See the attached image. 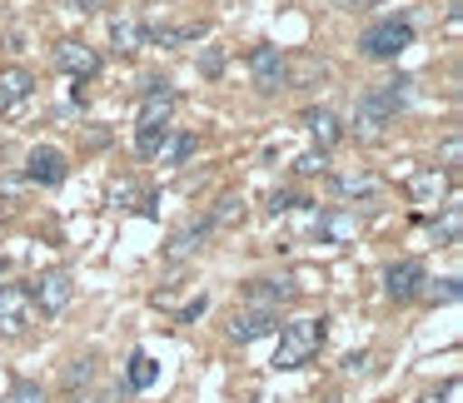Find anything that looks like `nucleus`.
Segmentation results:
<instances>
[{"instance_id":"1","label":"nucleus","mask_w":463,"mask_h":403,"mask_svg":"<svg viewBox=\"0 0 463 403\" xmlns=\"http://www.w3.org/2000/svg\"><path fill=\"white\" fill-rule=\"evenodd\" d=\"M409 105V80H383V85H373L369 95H359V110H354V130L359 135H379L383 125H393V115Z\"/></svg>"},{"instance_id":"2","label":"nucleus","mask_w":463,"mask_h":403,"mask_svg":"<svg viewBox=\"0 0 463 403\" xmlns=\"http://www.w3.org/2000/svg\"><path fill=\"white\" fill-rule=\"evenodd\" d=\"M319 349H324V319H294V323H284V329H279L274 369H304Z\"/></svg>"},{"instance_id":"3","label":"nucleus","mask_w":463,"mask_h":403,"mask_svg":"<svg viewBox=\"0 0 463 403\" xmlns=\"http://www.w3.org/2000/svg\"><path fill=\"white\" fill-rule=\"evenodd\" d=\"M413 45V25L409 21H379L359 35V55L369 61H399L403 51Z\"/></svg>"},{"instance_id":"4","label":"nucleus","mask_w":463,"mask_h":403,"mask_svg":"<svg viewBox=\"0 0 463 403\" xmlns=\"http://www.w3.org/2000/svg\"><path fill=\"white\" fill-rule=\"evenodd\" d=\"M31 323H35L31 289H21V284H0V333H5V339H21Z\"/></svg>"},{"instance_id":"5","label":"nucleus","mask_w":463,"mask_h":403,"mask_svg":"<svg viewBox=\"0 0 463 403\" xmlns=\"http://www.w3.org/2000/svg\"><path fill=\"white\" fill-rule=\"evenodd\" d=\"M71 299H75V279L65 269H51V274H41V279L31 284V304L41 314H51V319L71 309Z\"/></svg>"},{"instance_id":"6","label":"nucleus","mask_w":463,"mask_h":403,"mask_svg":"<svg viewBox=\"0 0 463 403\" xmlns=\"http://www.w3.org/2000/svg\"><path fill=\"white\" fill-rule=\"evenodd\" d=\"M65 174H71V160H65L55 145H35V150L25 155V180H31V184L55 190V184H65Z\"/></svg>"},{"instance_id":"7","label":"nucleus","mask_w":463,"mask_h":403,"mask_svg":"<svg viewBox=\"0 0 463 403\" xmlns=\"http://www.w3.org/2000/svg\"><path fill=\"white\" fill-rule=\"evenodd\" d=\"M383 289H389L393 304H409L423 294V264L419 259H399L389 274H383Z\"/></svg>"},{"instance_id":"8","label":"nucleus","mask_w":463,"mask_h":403,"mask_svg":"<svg viewBox=\"0 0 463 403\" xmlns=\"http://www.w3.org/2000/svg\"><path fill=\"white\" fill-rule=\"evenodd\" d=\"M250 75L260 90H279L284 75H289V65H284V55L274 51V45H254L250 51Z\"/></svg>"},{"instance_id":"9","label":"nucleus","mask_w":463,"mask_h":403,"mask_svg":"<svg viewBox=\"0 0 463 403\" xmlns=\"http://www.w3.org/2000/svg\"><path fill=\"white\" fill-rule=\"evenodd\" d=\"M274 329H279V309H244V314H234L230 339L234 343H254V339H269Z\"/></svg>"},{"instance_id":"10","label":"nucleus","mask_w":463,"mask_h":403,"mask_svg":"<svg viewBox=\"0 0 463 403\" xmlns=\"http://www.w3.org/2000/svg\"><path fill=\"white\" fill-rule=\"evenodd\" d=\"M55 65H61L65 75H75V80H90V75L100 70V55H95L85 41H61L55 45Z\"/></svg>"},{"instance_id":"11","label":"nucleus","mask_w":463,"mask_h":403,"mask_svg":"<svg viewBox=\"0 0 463 403\" xmlns=\"http://www.w3.org/2000/svg\"><path fill=\"white\" fill-rule=\"evenodd\" d=\"M31 90H35L31 70H0V115L15 110V105H25V100H31Z\"/></svg>"},{"instance_id":"12","label":"nucleus","mask_w":463,"mask_h":403,"mask_svg":"<svg viewBox=\"0 0 463 403\" xmlns=\"http://www.w3.org/2000/svg\"><path fill=\"white\" fill-rule=\"evenodd\" d=\"M409 190H413V200L419 204H439L443 194H449V180H443V170H413V180H409Z\"/></svg>"},{"instance_id":"13","label":"nucleus","mask_w":463,"mask_h":403,"mask_svg":"<svg viewBox=\"0 0 463 403\" xmlns=\"http://www.w3.org/2000/svg\"><path fill=\"white\" fill-rule=\"evenodd\" d=\"M294 299V284L289 279H254L250 284V304L254 309H274V304Z\"/></svg>"},{"instance_id":"14","label":"nucleus","mask_w":463,"mask_h":403,"mask_svg":"<svg viewBox=\"0 0 463 403\" xmlns=\"http://www.w3.org/2000/svg\"><path fill=\"white\" fill-rule=\"evenodd\" d=\"M334 190H339L344 200H373V194H379V180H373L369 170H349V174H334Z\"/></svg>"},{"instance_id":"15","label":"nucleus","mask_w":463,"mask_h":403,"mask_svg":"<svg viewBox=\"0 0 463 403\" xmlns=\"http://www.w3.org/2000/svg\"><path fill=\"white\" fill-rule=\"evenodd\" d=\"M155 379H160V363L150 359V353H130V369H125V383H130L135 393H145V389H155Z\"/></svg>"},{"instance_id":"16","label":"nucleus","mask_w":463,"mask_h":403,"mask_svg":"<svg viewBox=\"0 0 463 403\" xmlns=\"http://www.w3.org/2000/svg\"><path fill=\"white\" fill-rule=\"evenodd\" d=\"M194 150H200V135H190V130L165 135V145H160V164H184Z\"/></svg>"},{"instance_id":"17","label":"nucleus","mask_w":463,"mask_h":403,"mask_svg":"<svg viewBox=\"0 0 463 403\" xmlns=\"http://www.w3.org/2000/svg\"><path fill=\"white\" fill-rule=\"evenodd\" d=\"M304 125H309V135L319 140V150H329V145H339V120H334V110H309L304 115Z\"/></svg>"},{"instance_id":"18","label":"nucleus","mask_w":463,"mask_h":403,"mask_svg":"<svg viewBox=\"0 0 463 403\" xmlns=\"http://www.w3.org/2000/svg\"><path fill=\"white\" fill-rule=\"evenodd\" d=\"M354 230H359V220H354L349 210H334V214H324V220H319V239H329V244H344Z\"/></svg>"},{"instance_id":"19","label":"nucleus","mask_w":463,"mask_h":403,"mask_svg":"<svg viewBox=\"0 0 463 403\" xmlns=\"http://www.w3.org/2000/svg\"><path fill=\"white\" fill-rule=\"evenodd\" d=\"M165 135H170V125H165V120H140V130H135V150H140V155H160Z\"/></svg>"},{"instance_id":"20","label":"nucleus","mask_w":463,"mask_h":403,"mask_svg":"<svg viewBox=\"0 0 463 403\" xmlns=\"http://www.w3.org/2000/svg\"><path fill=\"white\" fill-rule=\"evenodd\" d=\"M204 244V224L200 220H190L184 230H175V239H170V259H184V254H194Z\"/></svg>"},{"instance_id":"21","label":"nucleus","mask_w":463,"mask_h":403,"mask_svg":"<svg viewBox=\"0 0 463 403\" xmlns=\"http://www.w3.org/2000/svg\"><path fill=\"white\" fill-rule=\"evenodd\" d=\"M95 373V353H80V359L65 363V389H75V383H85Z\"/></svg>"},{"instance_id":"22","label":"nucleus","mask_w":463,"mask_h":403,"mask_svg":"<svg viewBox=\"0 0 463 403\" xmlns=\"http://www.w3.org/2000/svg\"><path fill=\"white\" fill-rule=\"evenodd\" d=\"M110 35H115V45H120V51H135V45L145 41V31H140L135 21H115V25H110Z\"/></svg>"},{"instance_id":"23","label":"nucleus","mask_w":463,"mask_h":403,"mask_svg":"<svg viewBox=\"0 0 463 403\" xmlns=\"http://www.w3.org/2000/svg\"><path fill=\"white\" fill-rule=\"evenodd\" d=\"M11 403H45L41 383H35V379H15V389H11Z\"/></svg>"},{"instance_id":"24","label":"nucleus","mask_w":463,"mask_h":403,"mask_svg":"<svg viewBox=\"0 0 463 403\" xmlns=\"http://www.w3.org/2000/svg\"><path fill=\"white\" fill-rule=\"evenodd\" d=\"M429 304H458V279H439L429 289Z\"/></svg>"},{"instance_id":"25","label":"nucleus","mask_w":463,"mask_h":403,"mask_svg":"<svg viewBox=\"0 0 463 403\" xmlns=\"http://www.w3.org/2000/svg\"><path fill=\"white\" fill-rule=\"evenodd\" d=\"M240 200H234V194H230V200H220V210H214V224H234V220H240Z\"/></svg>"},{"instance_id":"26","label":"nucleus","mask_w":463,"mask_h":403,"mask_svg":"<svg viewBox=\"0 0 463 403\" xmlns=\"http://www.w3.org/2000/svg\"><path fill=\"white\" fill-rule=\"evenodd\" d=\"M200 65H204V75H220V70H224V55H220V51H214V45H210Z\"/></svg>"},{"instance_id":"27","label":"nucleus","mask_w":463,"mask_h":403,"mask_svg":"<svg viewBox=\"0 0 463 403\" xmlns=\"http://www.w3.org/2000/svg\"><path fill=\"white\" fill-rule=\"evenodd\" d=\"M324 170V150L319 155H304V160H299V174H319Z\"/></svg>"},{"instance_id":"28","label":"nucleus","mask_w":463,"mask_h":403,"mask_svg":"<svg viewBox=\"0 0 463 403\" xmlns=\"http://www.w3.org/2000/svg\"><path fill=\"white\" fill-rule=\"evenodd\" d=\"M204 304H210V299H204V294H200V299H194V304H184V309H180V319H184V323H190V319H200V314H204Z\"/></svg>"},{"instance_id":"29","label":"nucleus","mask_w":463,"mask_h":403,"mask_svg":"<svg viewBox=\"0 0 463 403\" xmlns=\"http://www.w3.org/2000/svg\"><path fill=\"white\" fill-rule=\"evenodd\" d=\"M269 210H274V214L294 210V194H284V190H279V194H274V200H269Z\"/></svg>"},{"instance_id":"30","label":"nucleus","mask_w":463,"mask_h":403,"mask_svg":"<svg viewBox=\"0 0 463 403\" xmlns=\"http://www.w3.org/2000/svg\"><path fill=\"white\" fill-rule=\"evenodd\" d=\"M443 160L458 164V135H453V140H443Z\"/></svg>"},{"instance_id":"31","label":"nucleus","mask_w":463,"mask_h":403,"mask_svg":"<svg viewBox=\"0 0 463 403\" xmlns=\"http://www.w3.org/2000/svg\"><path fill=\"white\" fill-rule=\"evenodd\" d=\"M449 398H453V383H449V389H443V393H423L419 403H449Z\"/></svg>"},{"instance_id":"32","label":"nucleus","mask_w":463,"mask_h":403,"mask_svg":"<svg viewBox=\"0 0 463 403\" xmlns=\"http://www.w3.org/2000/svg\"><path fill=\"white\" fill-rule=\"evenodd\" d=\"M65 403H90V398H75V393H71V398H65Z\"/></svg>"}]
</instances>
